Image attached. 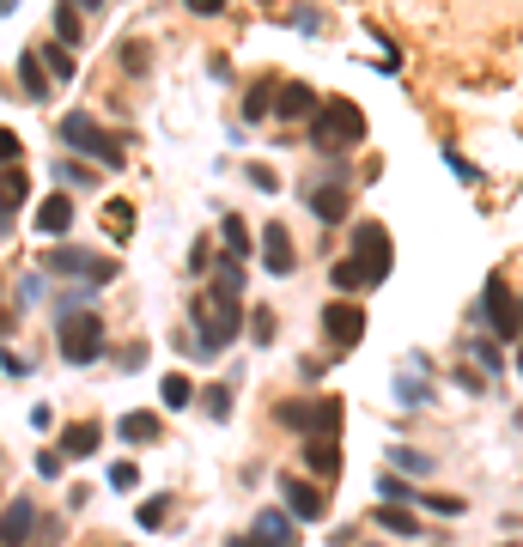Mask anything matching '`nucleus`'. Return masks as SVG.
I'll list each match as a JSON object with an SVG mask.
<instances>
[{"instance_id":"nucleus-25","label":"nucleus","mask_w":523,"mask_h":547,"mask_svg":"<svg viewBox=\"0 0 523 547\" xmlns=\"http://www.w3.org/2000/svg\"><path fill=\"white\" fill-rule=\"evenodd\" d=\"M378 523H384V529H396V535H420V517H414V511H402V505H378Z\"/></svg>"},{"instance_id":"nucleus-5","label":"nucleus","mask_w":523,"mask_h":547,"mask_svg":"<svg viewBox=\"0 0 523 547\" xmlns=\"http://www.w3.org/2000/svg\"><path fill=\"white\" fill-rule=\"evenodd\" d=\"M341 408L347 402H335V396H323V402H280V426H292L298 438H335L341 432Z\"/></svg>"},{"instance_id":"nucleus-17","label":"nucleus","mask_w":523,"mask_h":547,"mask_svg":"<svg viewBox=\"0 0 523 547\" xmlns=\"http://www.w3.org/2000/svg\"><path fill=\"white\" fill-rule=\"evenodd\" d=\"M98 444H104V432H98L92 420H73V426L61 432V456H92Z\"/></svg>"},{"instance_id":"nucleus-18","label":"nucleus","mask_w":523,"mask_h":547,"mask_svg":"<svg viewBox=\"0 0 523 547\" xmlns=\"http://www.w3.org/2000/svg\"><path fill=\"white\" fill-rule=\"evenodd\" d=\"M19 86H25V98H49V67H43L37 49L19 55Z\"/></svg>"},{"instance_id":"nucleus-2","label":"nucleus","mask_w":523,"mask_h":547,"mask_svg":"<svg viewBox=\"0 0 523 547\" xmlns=\"http://www.w3.org/2000/svg\"><path fill=\"white\" fill-rule=\"evenodd\" d=\"M238 329H244V304H238V298H213L207 310L195 304V353H201V359L226 353V347L238 341Z\"/></svg>"},{"instance_id":"nucleus-33","label":"nucleus","mask_w":523,"mask_h":547,"mask_svg":"<svg viewBox=\"0 0 523 547\" xmlns=\"http://www.w3.org/2000/svg\"><path fill=\"white\" fill-rule=\"evenodd\" d=\"M396 456V468H408V475H432V456H420V450H390Z\"/></svg>"},{"instance_id":"nucleus-32","label":"nucleus","mask_w":523,"mask_h":547,"mask_svg":"<svg viewBox=\"0 0 523 547\" xmlns=\"http://www.w3.org/2000/svg\"><path fill=\"white\" fill-rule=\"evenodd\" d=\"M378 493H384L390 505H420V499H414V487H408V481H396V475H384V481H378Z\"/></svg>"},{"instance_id":"nucleus-39","label":"nucleus","mask_w":523,"mask_h":547,"mask_svg":"<svg viewBox=\"0 0 523 547\" xmlns=\"http://www.w3.org/2000/svg\"><path fill=\"white\" fill-rule=\"evenodd\" d=\"M226 0H189V13H219Z\"/></svg>"},{"instance_id":"nucleus-23","label":"nucleus","mask_w":523,"mask_h":547,"mask_svg":"<svg viewBox=\"0 0 523 547\" xmlns=\"http://www.w3.org/2000/svg\"><path fill=\"white\" fill-rule=\"evenodd\" d=\"M219 238H226V250H232V256H250V225H244L238 213H226V225H219Z\"/></svg>"},{"instance_id":"nucleus-30","label":"nucleus","mask_w":523,"mask_h":547,"mask_svg":"<svg viewBox=\"0 0 523 547\" xmlns=\"http://www.w3.org/2000/svg\"><path fill=\"white\" fill-rule=\"evenodd\" d=\"M0 201H7V207H19V201H25V171L0 165Z\"/></svg>"},{"instance_id":"nucleus-19","label":"nucleus","mask_w":523,"mask_h":547,"mask_svg":"<svg viewBox=\"0 0 523 547\" xmlns=\"http://www.w3.org/2000/svg\"><path fill=\"white\" fill-rule=\"evenodd\" d=\"M274 98H280V80H274V73H262V80L250 86V98H244V116H250V122L274 116Z\"/></svg>"},{"instance_id":"nucleus-41","label":"nucleus","mask_w":523,"mask_h":547,"mask_svg":"<svg viewBox=\"0 0 523 547\" xmlns=\"http://www.w3.org/2000/svg\"><path fill=\"white\" fill-rule=\"evenodd\" d=\"M73 7H80V13H98V7H104V0H73Z\"/></svg>"},{"instance_id":"nucleus-34","label":"nucleus","mask_w":523,"mask_h":547,"mask_svg":"<svg viewBox=\"0 0 523 547\" xmlns=\"http://www.w3.org/2000/svg\"><path fill=\"white\" fill-rule=\"evenodd\" d=\"M134 481H140V468H134V462H116V468H110V487H116V493H128Z\"/></svg>"},{"instance_id":"nucleus-10","label":"nucleus","mask_w":523,"mask_h":547,"mask_svg":"<svg viewBox=\"0 0 523 547\" xmlns=\"http://www.w3.org/2000/svg\"><path fill=\"white\" fill-rule=\"evenodd\" d=\"M49 274H86V280H116V262H104V256H86V250H55L49 262H43Z\"/></svg>"},{"instance_id":"nucleus-1","label":"nucleus","mask_w":523,"mask_h":547,"mask_svg":"<svg viewBox=\"0 0 523 547\" xmlns=\"http://www.w3.org/2000/svg\"><path fill=\"white\" fill-rule=\"evenodd\" d=\"M305 128H311V146L335 159V152H347L353 140H365V110H359L353 98H323Z\"/></svg>"},{"instance_id":"nucleus-7","label":"nucleus","mask_w":523,"mask_h":547,"mask_svg":"<svg viewBox=\"0 0 523 547\" xmlns=\"http://www.w3.org/2000/svg\"><path fill=\"white\" fill-rule=\"evenodd\" d=\"M481 317H487V329L499 335V341H511V335H523L517 329V298H511V286L493 274L487 280V292H481Z\"/></svg>"},{"instance_id":"nucleus-21","label":"nucleus","mask_w":523,"mask_h":547,"mask_svg":"<svg viewBox=\"0 0 523 547\" xmlns=\"http://www.w3.org/2000/svg\"><path fill=\"white\" fill-rule=\"evenodd\" d=\"M238 286H244V256H219V268H213V292H219V298H238Z\"/></svg>"},{"instance_id":"nucleus-22","label":"nucleus","mask_w":523,"mask_h":547,"mask_svg":"<svg viewBox=\"0 0 523 547\" xmlns=\"http://www.w3.org/2000/svg\"><path fill=\"white\" fill-rule=\"evenodd\" d=\"M128 444H146V438H159V420L153 414H122V426H116Z\"/></svg>"},{"instance_id":"nucleus-26","label":"nucleus","mask_w":523,"mask_h":547,"mask_svg":"<svg viewBox=\"0 0 523 547\" xmlns=\"http://www.w3.org/2000/svg\"><path fill=\"white\" fill-rule=\"evenodd\" d=\"M43 67L55 73V86H67V80H73V73H80V67H73V55H67V43H61V49L49 43V49H43Z\"/></svg>"},{"instance_id":"nucleus-40","label":"nucleus","mask_w":523,"mask_h":547,"mask_svg":"<svg viewBox=\"0 0 523 547\" xmlns=\"http://www.w3.org/2000/svg\"><path fill=\"white\" fill-rule=\"evenodd\" d=\"M232 547H262V535H232Z\"/></svg>"},{"instance_id":"nucleus-12","label":"nucleus","mask_w":523,"mask_h":547,"mask_svg":"<svg viewBox=\"0 0 523 547\" xmlns=\"http://www.w3.org/2000/svg\"><path fill=\"white\" fill-rule=\"evenodd\" d=\"M317 104H323V98H317L311 86H280L274 116H280V122H311V116H317Z\"/></svg>"},{"instance_id":"nucleus-44","label":"nucleus","mask_w":523,"mask_h":547,"mask_svg":"<svg viewBox=\"0 0 523 547\" xmlns=\"http://www.w3.org/2000/svg\"><path fill=\"white\" fill-rule=\"evenodd\" d=\"M517 329H523V298H517Z\"/></svg>"},{"instance_id":"nucleus-3","label":"nucleus","mask_w":523,"mask_h":547,"mask_svg":"<svg viewBox=\"0 0 523 547\" xmlns=\"http://www.w3.org/2000/svg\"><path fill=\"white\" fill-rule=\"evenodd\" d=\"M55 134H61V146L86 152V159H98L104 171H122V140H116V134H104V128H98V122H92L86 110H67Z\"/></svg>"},{"instance_id":"nucleus-28","label":"nucleus","mask_w":523,"mask_h":547,"mask_svg":"<svg viewBox=\"0 0 523 547\" xmlns=\"http://www.w3.org/2000/svg\"><path fill=\"white\" fill-rule=\"evenodd\" d=\"M55 31H61V43H67V49L80 43V7H73V0H61V7H55Z\"/></svg>"},{"instance_id":"nucleus-42","label":"nucleus","mask_w":523,"mask_h":547,"mask_svg":"<svg viewBox=\"0 0 523 547\" xmlns=\"http://www.w3.org/2000/svg\"><path fill=\"white\" fill-rule=\"evenodd\" d=\"M7 225H13V207H7V201H0V231H7Z\"/></svg>"},{"instance_id":"nucleus-15","label":"nucleus","mask_w":523,"mask_h":547,"mask_svg":"<svg viewBox=\"0 0 523 547\" xmlns=\"http://www.w3.org/2000/svg\"><path fill=\"white\" fill-rule=\"evenodd\" d=\"M305 468L317 481H335L341 475V450H335V438H305Z\"/></svg>"},{"instance_id":"nucleus-11","label":"nucleus","mask_w":523,"mask_h":547,"mask_svg":"<svg viewBox=\"0 0 523 547\" xmlns=\"http://www.w3.org/2000/svg\"><path fill=\"white\" fill-rule=\"evenodd\" d=\"M262 268H268V274H292V268H298V262H292V231H286L280 219L262 225Z\"/></svg>"},{"instance_id":"nucleus-8","label":"nucleus","mask_w":523,"mask_h":547,"mask_svg":"<svg viewBox=\"0 0 523 547\" xmlns=\"http://www.w3.org/2000/svg\"><path fill=\"white\" fill-rule=\"evenodd\" d=\"M323 329H329L335 347H359V335H365V310H359L353 298H335V304H323Z\"/></svg>"},{"instance_id":"nucleus-38","label":"nucleus","mask_w":523,"mask_h":547,"mask_svg":"<svg viewBox=\"0 0 523 547\" xmlns=\"http://www.w3.org/2000/svg\"><path fill=\"white\" fill-rule=\"evenodd\" d=\"M469 353H475V359H481V365H487V371H499V347H487V341H475V347H469Z\"/></svg>"},{"instance_id":"nucleus-43","label":"nucleus","mask_w":523,"mask_h":547,"mask_svg":"<svg viewBox=\"0 0 523 547\" xmlns=\"http://www.w3.org/2000/svg\"><path fill=\"white\" fill-rule=\"evenodd\" d=\"M13 7H19V0H0V13H13Z\"/></svg>"},{"instance_id":"nucleus-16","label":"nucleus","mask_w":523,"mask_h":547,"mask_svg":"<svg viewBox=\"0 0 523 547\" xmlns=\"http://www.w3.org/2000/svg\"><path fill=\"white\" fill-rule=\"evenodd\" d=\"M67 225H73V201H67V195H43V207H37V231H43V238H61Z\"/></svg>"},{"instance_id":"nucleus-14","label":"nucleus","mask_w":523,"mask_h":547,"mask_svg":"<svg viewBox=\"0 0 523 547\" xmlns=\"http://www.w3.org/2000/svg\"><path fill=\"white\" fill-rule=\"evenodd\" d=\"M31 523H37V505L31 499H13L7 517H0V547H25L31 541Z\"/></svg>"},{"instance_id":"nucleus-13","label":"nucleus","mask_w":523,"mask_h":547,"mask_svg":"<svg viewBox=\"0 0 523 547\" xmlns=\"http://www.w3.org/2000/svg\"><path fill=\"white\" fill-rule=\"evenodd\" d=\"M305 201H311V213L323 225H341L347 219V183H317V189H305Z\"/></svg>"},{"instance_id":"nucleus-20","label":"nucleus","mask_w":523,"mask_h":547,"mask_svg":"<svg viewBox=\"0 0 523 547\" xmlns=\"http://www.w3.org/2000/svg\"><path fill=\"white\" fill-rule=\"evenodd\" d=\"M250 535H262L268 547H298V535H292V523H286V511H262Z\"/></svg>"},{"instance_id":"nucleus-24","label":"nucleus","mask_w":523,"mask_h":547,"mask_svg":"<svg viewBox=\"0 0 523 547\" xmlns=\"http://www.w3.org/2000/svg\"><path fill=\"white\" fill-rule=\"evenodd\" d=\"M159 396H165V408H189V402H195V383H189V377H177V371H171V377H165V383H159Z\"/></svg>"},{"instance_id":"nucleus-31","label":"nucleus","mask_w":523,"mask_h":547,"mask_svg":"<svg viewBox=\"0 0 523 547\" xmlns=\"http://www.w3.org/2000/svg\"><path fill=\"white\" fill-rule=\"evenodd\" d=\"M201 408H207V420H232V389L219 383V389H207L201 396Z\"/></svg>"},{"instance_id":"nucleus-35","label":"nucleus","mask_w":523,"mask_h":547,"mask_svg":"<svg viewBox=\"0 0 523 547\" xmlns=\"http://www.w3.org/2000/svg\"><path fill=\"white\" fill-rule=\"evenodd\" d=\"M165 505H171V499H146V505H140V523H146V529H165Z\"/></svg>"},{"instance_id":"nucleus-6","label":"nucleus","mask_w":523,"mask_h":547,"mask_svg":"<svg viewBox=\"0 0 523 547\" xmlns=\"http://www.w3.org/2000/svg\"><path fill=\"white\" fill-rule=\"evenodd\" d=\"M353 262L365 268V286H378V280L390 274L396 256H390V231H384L378 219H359V225H353Z\"/></svg>"},{"instance_id":"nucleus-9","label":"nucleus","mask_w":523,"mask_h":547,"mask_svg":"<svg viewBox=\"0 0 523 547\" xmlns=\"http://www.w3.org/2000/svg\"><path fill=\"white\" fill-rule=\"evenodd\" d=\"M280 499H286V511H292L298 523H323V511H329V499H323L311 481H298V475H280Z\"/></svg>"},{"instance_id":"nucleus-37","label":"nucleus","mask_w":523,"mask_h":547,"mask_svg":"<svg viewBox=\"0 0 523 547\" xmlns=\"http://www.w3.org/2000/svg\"><path fill=\"white\" fill-rule=\"evenodd\" d=\"M122 61H128V73H146V43H128Z\"/></svg>"},{"instance_id":"nucleus-4","label":"nucleus","mask_w":523,"mask_h":547,"mask_svg":"<svg viewBox=\"0 0 523 547\" xmlns=\"http://www.w3.org/2000/svg\"><path fill=\"white\" fill-rule=\"evenodd\" d=\"M55 335H61V359L67 365H92L98 347H104V317L98 310H67Z\"/></svg>"},{"instance_id":"nucleus-29","label":"nucleus","mask_w":523,"mask_h":547,"mask_svg":"<svg viewBox=\"0 0 523 547\" xmlns=\"http://www.w3.org/2000/svg\"><path fill=\"white\" fill-rule=\"evenodd\" d=\"M329 280H335V286H341V292H359V286H365V268H359V262H353V256H341V262H335V268H329Z\"/></svg>"},{"instance_id":"nucleus-27","label":"nucleus","mask_w":523,"mask_h":547,"mask_svg":"<svg viewBox=\"0 0 523 547\" xmlns=\"http://www.w3.org/2000/svg\"><path fill=\"white\" fill-rule=\"evenodd\" d=\"M104 213H110V238L128 244V238H134V207H128V201H110Z\"/></svg>"},{"instance_id":"nucleus-36","label":"nucleus","mask_w":523,"mask_h":547,"mask_svg":"<svg viewBox=\"0 0 523 547\" xmlns=\"http://www.w3.org/2000/svg\"><path fill=\"white\" fill-rule=\"evenodd\" d=\"M13 159H19V134L0 128V165H13Z\"/></svg>"}]
</instances>
